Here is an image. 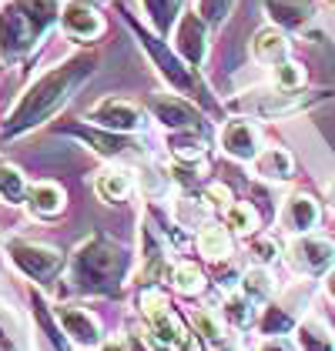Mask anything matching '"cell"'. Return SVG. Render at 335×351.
Returning a JSON list of instances; mask_svg holds the SVG:
<instances>
[{
    "mask_svg": "<svg viewBox=\"0 0 335 351\" xmlns=\"http://www.w3.org/2000/svg\"><path fill=\"white\" fill-rule=\"evenodd\" d=\"M222 315L228 324H235V328H249L255 322V308H251V298L242 291V295H228L222 304Z\"/></svg>",
    "mask_w": 335,
    "mask_h": 351,
    "instance_id": "obj_26",
    "label": "cell"
},
{
    "mask_svg": "<svg viewBox=\"0 0 335 351\" xmlns=\"http://www.w3.org/2000/svg\"><path fill=\"white\" fill-rule=\"evenodd\" d=\"M27 194V184H24V174L14 167V164H0V197L7 204H21Z\"/></svg>",
    "mask_w": 335,
    "mask_h": 351,
    "instance_id": "obj_27",
    "label": "cell"
},
{
    "mask_svg": "<svg viewBox=\"0 0 335 351\" xmlns=\"http://www.w3.org/2000/svg\"><path fill=\"white\" fill-rule=\"evenodd\" d=\"M168 278H171V285H174L181 295H201V291H205V274H201V268H195L192 261L174 265V268L168 271Z\"/></svg>",
    "mask_w": 335,
    "mask_h": 351,
    "instance_id": "obj_25",
    "label": "cell"
},
{
    "mask_svg": "<svg viewBox=\"0 0 335 351\" xmlns=\"http://www.w3.org/2000/svg\"><path fill=\"white\" fill-rule=\"evenodd\" d=\"M235 108L251 110L258 117H272V114H285V110H295L299 108V97L288 94V90H251L249 97H238Z\"/></svg>",
    "mask_w": 335,
    "mask_h": 351,
    "instance_id": "obj_14",
    "label": "cell"
},
{
    "mask_svg": "<svg viewBox=\"0 0 335 351\" xmlns=\"http://www.w3.org/2000/svg\"><path fill=\"white\" fill-rule=\"evenodd\" d=\"M295 328V318L285 311V308H265V318H262V335L275 338V335H285Z\"/></svg>",
    "mask_w": 335,
    "mask_h": 351,
    "instance_id": "obj_32",
    "label": "cell"
},
{
    "mask_svg": "<svg viewBox=\"0 0 335 351\" xmlns=\"http://www.w3.org/2000/svg\"><path fill=\"white\" fill-rule=\"evenodd\" d=\"M27 197H30L27 201L30 211H37V215H44V217L60 215V208H64V191L57 188V184H51V181H37V184H30Z\"/></svg>",
    "mask_w": 335,
    "mask_h": 351,
    "instance_id": "obj_21",
    "label": "cell"
},
{
    "mask_svg": "<svg viewBox=\"0 0 335 351\" xmlns=\"http://www.w3.org/2000/svg\"><path fill=\"white\" fill-rule=\"evenodd\" d=\"M329 204H332V211H335V181L329 184Z\"/></svg>",
    "mask_w": 335,
    "mask_h": 351,
    "instance_id": "obj_42",
    "label": "cell"
},
{
    "mask_svg": "<svg viewBox=\"0 0 335 351\" xmlns=\"http://www.w3.org/2000/svg\"><path fill=\"white\" fill-rule=\"evenodd\" d=\"M195 328L208 338V341H222L224 338V328H222V322L211 315V311H195Z\"/></svg>",
    "mask_w": 335,
    "mask_h": 351,
    "instance_id": "obj_34",
    "label": "cell"
},
{
    "mask_svg": "<svg viewBox=\"0 0 335 351\" xmlns=\"http://www.w3.org/2000/svg\"><path fill=\"white\" fill-rule=\"evenodd\" d=\"M198 251H201L208 261L231 258V234H228V228H222V224H205V228L198 231Z\"/></svg>",
    "mask_w": 335,
    "mask_h": 351,
    "instance_id": "obj_19",
    "label": "cell"
},
{
    "mask_svg": "<svg viewBox=\"0 0 335 351\" xmlns=\"http://www.w3.org/2000/svg\"><path fill=\"white\" fill-rule=\"evenodd\" d=\"M91 121H97L101 128L108 131H117V134H131L144 128V114H141L138 104L131 101H121V97H104L91 108Z\"/></svg>",
    "mask_w": 335,
    "mask_h": 351,
    "instance_id": "obj_8",
    "label": "cell"
},
{
    "mask_svg": "<svg viewBox=\"0 0 335 351\" xmlns=\"http://www.w3.org/2000/svg\"><path fill=\"white\" fill-rule=\"evenodd\" d=\"M208 217V204H201L195 197H181V201H174V221H178V228H195Z\"/></svg>",
    "mask_w": 335,
    "mask_h": 351,
    "instance_id": "obj_31",
    "label": "cell"
},
{
    "mask_svg": "<svg viewBox=\"0 0 335 351\" xmlns=\"http://www.w3.org/2000/svg\"><path fill=\"white\" fill-rule=\"evenodd\" d=\"M208 197H211L215 204H222V208L231 204V191L224 188V184H211V188H208Z\"/></svg>",
    "mask_w": 335,
    "mask_h": 351,
    "instance_id": "obj_37",
    "label": "cell"
},
{
    "mask_svg": "<svg viewBox=\"0 0 335 351\" xmlns=\"http://www.w3.org/2000/svg\"><path fill=\"white\" fill-rule=\"evenodd\" d=\"M251 254H255L262 265H272V261L279 258V244L272 241V238H258V241L251 244Z\"/></svg>",
    "mask_w": 335,
    "mask_h": 351,
    "instance_id": "obj_36",
    "label": "cell"
},
{
    "mask_svg": "<svg viewBox=\"0 0 335 351\" xmlns=\"http://www.w3.org/2000/svg\"><path fill=\"white\" fill-rule=\"evenodd\" d=\"M272 71H275V84H279L281 90H295V87L305 84V71H302L295 60H281Z\"/></svg>",
    "mask_w": 335,
    "mask_h": 351,
    "instance_id": "obj_33",
    "label": "cell"
},
{
    "mask_svg": "<svg viewBox=\"0 0 335 351\" xmlns=\"http://www.w3.org/2000/svg\"><path fill=\"white\" fill-rule=\"evenodd\" d=\"M222 151L235 161H255L262 154V131L245 117H235L222 128Z\"/></svg>",
    "mask_w": 335,
    "mask_h": 351,
    "instance_id": "obj_10",
    "label": "cell"
},
{
    "mask_svg": "<svg viewBox=\"0 0 335 351\" xmlns=\"http://www.w3.org/2000/svg\"><path fill=\"white\" fill-rule=\"evenodd\" d=\"M224 217H228V228H231V231H238V234H251V231L258 228V211H255L251 204H245V201L228 204Z\"/></svg>",
    "mask_w": 335,
    "mask_h": 351,
    "instance_id": "obj_30",
    "label": "cell"
},
{
    "mask_svg": "<svg viewBox=\"0 0 335 351\" xmlns=\"http://www.w3.org/2000/svg\"><path fill=\"white\" fill-rule=\"evenodd\" d=\"M91 71H94V60H87V57H74V60H64V64L51 67L44 77L30 84L27 94L17 101V108L7 114L3 134L17 137L24 131L41 128L44 121H51L57 110L71 101V94L91 77Z\"/></svg>",
    "mask_w": 335,
    "mask_h": 351,
    "instance_id": "obj_1",
    "label": "cell"
},
{
    "mask_svg": "<svg viewBox=\"0 0 335 351\" xmlns=\"http://www.w3.org/2000/svg\"><path fill=\"white\" fill-rule=\"evenodd\" d=\"M272 274L265 268H251V271H245L242 274V291L251 298V301H265V298L272 295Z\"/></svg>",
    "mask_w": 335,
    "mask_h": 351,
    "instance_id": "obj_29",
    "label": "cell"
},
{
    "mask_svg": "<svg viewBox=\"0 0 335 351\" xmlns=\"http://www.w3.org/2000/svg\"><path fill=\"white\" fill-rule=\"evenodd\" d=\"M251 54H255V60H262V64H281L288 57V37L279 27L258 30L255 40H251Z\"/></svg>",
    "mask_w": 335,
    "mask_h": 351,
    "instance_id": "obj_17",
    "label": "cell"
},
{
    "mask_svg": "<svg viewBox=\"0 0 335 351\" xmlns=\"http://www.w3.org/2000/svg\"><path fill=\"white\" fill-rule=\"evenodd\" d=\"M255 174L265 181H288L292 178V154L285 147H268L255 158Z\"/></svg>",
    "mask_w": 335,
    "mask_h": 351,
    "instance_id": "obj_18",
    "label": "cell"
},
{
    "mask_svg": "<svg viewBox=\"0 0 335 351\" xmlns=\"http://www.w3.org/2000/svg\"><path fill=\"white\" fill-rule=\"evenodd\" d=\"M54 318L74 345H81V348H97L101 345V322L91 311H84L78 304H60V308H54Z\"/></svg>",
    "mask_w": 335,
    "mask_h": 351,
    "instance_id": "obj_9",
    "label": "cell"
},
{
    "mask_svg": "<svg viewBox=\"0 0 335 351\" xmlns=\"http://www.w3.org/2000/svg\"><path fill=\"white\" fill-rule=\"evenodd\" d=\"M174 44H178V54L185 57V64L198 67L205 54H208V34H205V17L188 10L181 21H178V30H174Z\"/></svg>",
    "mask_w": 335,
    "mask_h": 351,
    "instance_id": "obj_11",
    "label": "cell"
},
{
    "mask_svg": "<svg viewBox=\"0 0 335 351\" xmlns=\"http://www.w3.org/2000/svg\"><path fill=\"white\" fill-rule=\"evenodd\" d=\"M60 24H64V30H67L71 37H78V40H94V37L104 34L101 14H97L87 0H71V3L60 10Z\"/></svg>",
    "mask_w": 335,
    "mask_h": 351,
    "instance_id": "obj_13",
    "label": "cell"
},
{
    "mask_svg": "<svg viewBox=\"0 0 335 351\" xmlns=\"http://www.w3.org/2000/svg\"><path fill=\"white\" fill-rule=\"evenodd\" d=\"M325 291L329 298H335V271H329V278H325Z\"/></svg>",
    "mask_w": 335,
    "mask_h": 351,
    "instance_id": "obj_40",
    "label": "cell"
},
{
    "mask_svg": "<svg viewBox=\"0 0 335 351\" xmlns=\"http://www.w3.org/2000/svg\"><path fill=\"white\" fill-rule=\"evenodd\" d=\"M131 171L128 167H104L101 174H97V181H94V188L97 194L104 197V201H124L128 194H131Z\"/></svg>",
    "mask_w": 335,
    "mask_h": 351,
    "instance_id": "obj_20",
    "label": "cell"
},
{
    "mask_svg": "<svg viewBox=\"0 0 335 351\" xmlns=\"http://www.w3.org/2000/svg\"><path fill=\"white\" fill-rule=\"evenodd\" d=\"M101 351H131V341H128L124 335H117V338H111V341H104Z\"/></svg>",
    "mask_w": 335,
    "mask_h": 351,
    "instance_id": "obj_39",
    "label": "cell"
},
{
    "mask_svg": "<svg viewBox=\"0 0 335 351\" xmlns=\"http://www.w3.org/2000/svg\"><path fill=\"white\" fill-rule=\"evenodd\" d=\"M128 258L104 238H91L71 258V281L91 295H111L121 288Z\"/></svg>",
    "mask_w": 335,
    "mask_h": 351,
    "instance_id": "obj_3",
    "label": "cell"
},
{
    "mask_svg": "<svg viewBox=\"0 0 335 351\" xmlns=\"http://www.w3.org/2000/svg\"><path fill=\"white\" fill-rule=\"evenodd\" d=\"M168 147H171V154L178 158V161H201L205 158V137H198L195 131H174V134L168 137Z\"/></svg>",
    "mask_w": 335,
    "mask_h": 351,
    "instance_id": "obj_23",
    "label": "cell"
},
{
    "mask_svg": "<svg viewBox=\"0 0 335 351\" xmlns=\"http://www.w3.org/2000/svg\"><path fill=\"white\" fill-rule=\"evenodd\" d=\"M148 108L154 114V121H161L165 128L171 131H195L198 124H201V114H198L188 101H181V97H174V94H154L151 101H148Z\"/></svg>",
    "mask_w": 335,
    "mask_h": 351,
    "instance_id": "obj_12",
    "label": "cell"
},
{
    "mask_svg": "<svg viewBox=\"0 0 335 351\" xmlns=\"http://www.w3.org/2000/svg\"><path fill=\"white\" fill-rule=\"evenodd\" d=\"M141 308L151 322V335L154 341L168 351H201L198 338L185 328V322L178 318V311L168 304V298L161 291H144L141 295Z\"/></svg>",
    "mask_w": 335,
    "mask_h": 351,
    "instance_id": "obj_4",
    "label": "cell"
},
{
    "mask_svg": "<svg viewBox=\"0 0 335 351\" xmlns=\"http://www.w3.org/2000/svg\"><path fill=\"white\" fill-rule=\"evenodd\" d=\"M57 17V0H7L0 7V57L21 60L47 34Z\"/></svg>",
    "mask_w": 335,
    "mask_h": 351,
    "instance_id": "obj_2",
    "label": "cell"
},
{
    "mask_svg": "<svg viewBox=\"0 0 335 351\" xmlns=\"http://www.w3.org/2000/svg\"><path fill=\"white\" fill-rule=\"evenodd\" d=\"M144 3V14H148V21L154 24V30H161L165 34L171 27V21L178 17V3L181 0H141Z\"/></svg>",
    "mask_w": 335,
    "mask_h": 351,
    "instance_id": "obj_28",
    "label": "cell"
},
{
    "mask_svg": "<svg viewBox=\"0 0 335 351\" xmlns=\"http://www.w3.org/2000/svg\"><path fill=\"white\" fill-rule=\"evenodd\" d=\"M335 261V244L325 238H312V234H299L295 241L288 244V265L302 274H319L329 271V265Z\"/></svg>",
    "mask_w": 335,
    "mask_h": 351,
    "instance_id": "obj_7",
    "label": "cell"
},
{
    "mask_svg": "<svg viewBox=\"0 0 335 351\" xmlns=\"http://www.w3.org/2000/svg\"><path fill=\"white\" fill-rule=\"evenodd\" d=\"M71 131H74L78 137H84L87 144H94V151H97V154H108V158H111V154H121V151H128V147H131V141H128V137H117V131H111V134H97V131H87V128H81V124H74Z\"/></svg>",
    "mask_w": 335,
    "mask_h": 351,
    "instance_id": "obj_24",
    "label": "cell"
},
{
    "mask_svg": "<svg viewBox=\"0 0 335 351\" xmlns=\"http://www.w3.org/2000/svg\"><path fill=\"white\" fill-rule=\"evenodd\" d=\"M7 254L34 281H47V278H54L57 271L64 268V254L37 241H10L7 244Z\"/></svg>",
    "mask_w": 335,
    "mask_h": 351,
    "instance_id": "obj_5",
    "label": "cell"
},
{
    "mask_svg": "<svg viewBox=\"0 0 335 351\" xmlns=\"http://www.w3.org/2000/svg\"><path fill=\"white\" fill-rule=\"evenodd\" d=\"M0 348H10V338H7V331L0 328Z\"/></svg>",
    "mask_w": 335,
    "mask_h": 351,
    "instance_id": "obj_41",
    "label": "cell"
},
{
    "mask_svg": "<svg viewBox=\"0 0 335 351\" xmlns=\"http://www.w3.org/2000/svg\"><path fill=\"white\" fill-rule=\"evenodd\" d=\"M299 348L302 351H335V335L322 318H308L299 324Z\"/></svg>",
    "mask_w": 335,
    "mask_h": 351,
    "instance_id": "obj_22",
    "label": "cell"
},
{
    "mask_svg": "<svg viewBox=\"0 0 335 351\" xmlns=\"http://www.w3.org/2000/svg\"><path fill=\"white\" fill-rule=\"evenodd\" d=\"M258 351H295L281 335H275V338H265L262 345H258Z\"/></svg>",
    "mask_w": 335,
    "mask_h": 351,
    "instance_id": "obj_38",
    "label": "cell"
},
{
    "mask_svg": "<svg viewBox=\"0 0 335 351\" xmlns=\"http://www.w3.org/2000/svg\"><path fill=\"white\" fill-rule=\"evenodd\" d=\"M141 34V44L148 47V54L154 57V64H158V71L165 74V81L178 90V94H192L198 97V77H195V67H185L178 57L168 51L165 44L154 37V34H148V30H138Z\"/></svg>",
    "mask_w": 335,
    "mask_h": 351,
    "instance_id": "obj_6",
    "label": "cell"
},
{
    "mask_svg": "<svg viewBox=\"0 0 335 351\" xmlns=\"http://www.w3.org/2000/svg\"><path fill=\"white\" fill-rule=\"evenodd\" d=\"M231 3L235 0H198V14L205 21H211V24H222L228 17V10H231Z\"/></svg>",
    "mask_w": 335,
    "mask_h": 351,
    "instance_id": "obj_35",
    "label": "cell"
},
{
    "mask_svg": "<svg viewBox=\"0 0 335 351\" xmlns=\"http://www.w3.org/2000/svg\"><path fill=\"white\" fill-rule=\"evenodd\" d=\"M265 10L268 17L279 24V27H305L308 21L315 17V3L312 0H265Z\"/></svg>",
    "mask_w": 335,
    "mask_h": 351,
    "instance_id": "obj_16",
    "label": "cell"
},
{
    "mask_svg": "<svg viewBox=\"0 0 335 351\" xmlns=\"http://www.w3.org/2000/svg\"><path fill=\"white\" fill-rule=\"evenodd\" d=\"M279 221H281V228L292 231V234H308V231L319 224V204H315V197L292 194V197L285 201V208H281Z\"/></svg>",
    "mask_w": 335,
    "mask_h": 351,
    "instance_id": "obj_15",
    "label": "cell"
}]
</instances>
